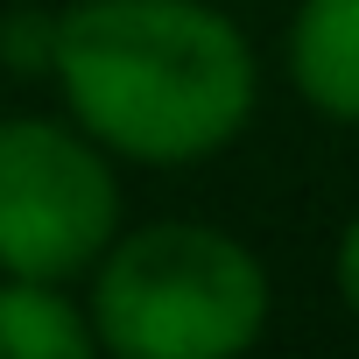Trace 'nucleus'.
Segmentation results:
<instances>
[{
    "mask_svg": "<svg viewBox=\"0 0 359 359\" xmlns=\"http://www.w3.org/2000/svg\"><path fill=\"white\" fill-rule=\"evenodd\" d=\"M36 71L120 169H198L261 113V57L219 0H71Z\"/></svg>",
    "mask_w": 359,
    "mask_h": 359,
    "instance_id": "f257e3e1",
    "label": "nucleus"
},
{
    "mask_svg": "<svg viewBox=\"0 0 359 359\" xmlns=\"http://www.w3.org/2000/svg\"><path fill=\"white\" fill-rule=\"evenodd\" d=\"M78 289L113 359H240L275 317L268 261L212 219L120 226Z\"/></svg>",
    "mask_w": 359,
    "mask_h": 359,
    "instance_id": "f03ea898",
    "label": "nucleus"
},
{
    "mask_svg": "<svg viewBox=\"0 0 359 359\" xmlns=\"http://www.w3.org/2000/svg\"><path fill=\"white\" fill-rule=\"evenodd\" d=\"M120 226V162L71 113H0V275L85 282Z\"/></svg>",
    "mask_w": 359,
    "mask_h": 359,
    "instance_id": "7ed1b4c3",
    "label": "nucleus"
},
{
    "mask_svg": "<svg viewBox=\"0 0 359 359\" xmlns=\"http://www.w3.org/2000/svg\"><path fill=\"white\" fill-rule=\"evenodd\" d=\"M282 71L317 120L359 127V0H296L282 29Z\"/></svg>",
    "mask_w": 359,
    "mask_h": 359,
    "instance_id": "20e7f679",
    "label": "nucleus"
},
{
    "mask_svg": "<svg viewBox=\"0 0 359 359\" xmlns=\"http://www.w3.org/2000/svg\"><path fill=\"white\" fill-rule=\"evenodd\" d=\"M0 359H99L85 289L0 275Z\"/></svg>",
    "mask_w": 359,
    "mask_h": 359,
    "instance_id": "39448f33",
    "label": "nucleus"
},
{
    "mask_svg": "<svg viewBox=\"0 0 359 359\" xmlns=\"http://www.w3.org/2000/svg\"><path fill=\"white\" fill-rule=\"evenodd\" d=\"M331 289H338L345 317L359 324V212L338 226V247H331Z\"/></svg>",
    "mask_w": 359,
    "mask_h": 359,
    "instance_id": "423d86ee",
    "label": "nucleus"
}]
</instances>
